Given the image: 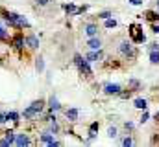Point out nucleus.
<instances>
[{"mask_svg": "<svg viewBox=\"0 0 159 147\" xmlns=\"http://www.w3.org/2000/svg\"><path fill=\"white\" fill-rule=\"evenodd\" d=\"M4 19H6V22H9V26H13V28H30L28 19L22 17V15L11 13V11H4Z\"/></svg>", "mask_w": 159, "mask_h": 147, "instance_id": "1", "label": "nucleus"}, {"mask_svg": "<svg viewBox=\"0 0 159 147\" xmlns=\"http://www.w3.org/2000/svg\"><path fill=\"white\" fill-rule=\"evenodd\" d=\"M74 65L78 66V70L81 75H85V77H93V70H91V66H89V61L85 59V57H81L80 53L74 55Z\"/></svg>", "mask_w": 159, "mask_h": 147, "instance_id": "2", "label": "nucleus"}, {"mask_svg": "<svg viewBox=\"0 0 159 147\" xmlns=\"http://www.w3.org/2000/svg\"><path fill=\"white\" fill-rule=\"evenodd\" d=\"M43 109H44V101H43V99H37V101H34L28 109L22 112V116H24L26 120H32V118H35Z\"/></svg>", "mask_w": 159, "mask_h": 147, "instance_id": "3", "label": "nucleus"}, {"mask_svg": "<svg viewBox=\"0 0 159 147\" xmlns=\"http://www.w3.org/2000/svg\"><path fill=\"white\" fill-rule=\"evenodd\" d=\"M119 52L122 55H126V57H129V59H133L135 55H137V50H135V46L131 44V42H128V40H124V42H120L119 46Z\"/></svg>", "mask_w": 159, "mask_h": 147, "instance_id": "4", "label": "nucleus"}, {"mask_svg": "<svg viewBox=\"0 0 159 147\" xmlns=\"http://www.w3.org/2000/svg\"><path fill=\"white\" fill-rule=\"evenodd\" d=\"M129 30H131V32H129V35H131V39H133V42H135V44H143V42L146 40L144 33H137V30H139V28H137L135 24H131V28H129Z\"/></svg>", "mask_w": 159, "mask_h": 147, "instance_id": "5", "label": "nucleus"}, {"mask_svg": "<svg viewBox=\"0 0 159 147\" xmlns=\"http://www.w3.org/2000/svg\"><path fill=\"white\" fill-rule=\"evenodd\" d=\"M41 142H43V144H46V145H50V147L61 145V142L54 140V132H43V134H41Z\"/></svg>", "mask_w": 159, "mask_h": 147, "instance_id": "6", "label": "nucleus"}, {"mask_svg": "<svg viewBox=\"0 0 159 147\" xmlns=\"http://www.w3.org/2000/svg\"><path fill=\"white\" fill-rule=\"evenodd\" d=\"M30 144H32V140L28 138V134H24V132H20V134H15V145L24 147V145H30Z\"/></svg>", "mask_w": 159, "mask_h": 147, "instance_id": "7", "label": "nucleus"}, {"mask_svg": "<svg viewBox=\"0 0 159 147\" xmlns=\"http://www.w3.org/2000/svg\"><path fill=\"white\" fill-rule=\"evenodd\" d=\"M104 92L109 94V96H111V94H120V92H122V86H120L119 83H107V85L104 86Z\"/></svg>", "mask_w": 159, "mask_h": 147, "instance_id": "8", "label": "nucleus"}, {"mask_svg": "<svg viewBox=\"0 0 159 147\" xmlns=\"http://www.w3.org/2000/svg\"><path fill=\"white\" fill-rule=\"evenodd\" d=\"M102 57H104V53H102L100 50H91V52L85 55V59H87L89 63H93V61H102Z\"/></svg>", "mask_w": 159, "mask_h": 147, "instance_id": "9", "label": "nucleus"}, {"mask_svg": "<svg viewBox=\"0 0 159 147\" xmlns=\"http://www.w3.org/2000/svg\"><path fill=\"white\" fill-rule=\"evenodd\" d=\"M87 46L91 48V50H100L102 48V40L98 39V37H89V42H87Z\"/></svg>", "mask_w": 159, "mask_h": 147, "instance_id": "10", "label": "nucleus"}, {"mask_svg": "<svg viewBox=\"0 0 159 147\" xmlns=\"http://www.w3.org/2000/svg\"><path fill=\"white\" fill-rule=\"evenodd\" d=\"M65 116H67L69 121H76L78 116H80V110L78 109H69V110H65Z\"/></svg>", "mask_w": 159, "mask_h": 147, "instance_id": "11", "label": "nucleus"}, {"mask_svg": "<svg viewBox=\"0 0 159 147\" xmlns=\"http://www.w3.org/2000/svg\"><path fill=\"white\" fill-rule=\"evenodd\" d=\"M24 42L30 46V48H39V39L35 35H28L26 39H24Z\"/></svg>", "mask_w": 159, "mask_h": 147, "instance_id": "12", "label": "nucleus"}, {"mask_svg": "<svg viewBox=\"0 0 159 147\" xmlns=\"http://www.w3.org/2000/svg\"><path fill=\"white\" fill-rule=\"evenodd\" d=\"M98 127H100L98 121H94V123L89 127V138H87V142H93V140L96 138V131H98Z\"/></svg>", "mask_w": 159, "mask_h": 147, "instance_id": "13", "label": "nucleus"}, {"mask_svg": "<svg viewBox=\"0 0 159 147\" xmlns=\"http://www.w3.org/2000/svg\"><path fill=\"white\" fill-rule=\"evenodd\" d=\"M85 33H87V37H94L96 33H98V26L93 24V22L87 24V26H85Z\"/></svg>", "mask_w": 159, "mask_h": 147, "instance_id": "14", "label": "nucleus"}, {"mask_svg": "<svg viewBox=\"0 0 159 147\" xmlns=\"http://www.w3.org/2000/svg\"><path fill=\"white\" fill-rule=\"evenodd\" d=\"M48 109L52 110V112H56V110L61 109V105H59V101L56 99V96H52V98H50V101H48Z\"/></svg>", "mask_w": 159, "mask_h": 147, "instance_id": "15", "label": "nucleus"}, {"mask_svg": "<svg viewBox=\"0 0 159 147\" xmlns=\"http://www.w3.org/2000/svg\"><path fill=\"white\" fill-rule=\"evenodd\" d=\"M26 42H24V39H22V35H17L15 39H13V46L17 48V50H20L22 46H24Z\"/></svg>", "mask_w": 159, "mask_h": 147, "instance_id": "16", "label": "nucleus"}, {"mask_svg": "<svg viewBox=\"0 0 159 147\" xmlns=\"http://www.w3.org/2000/svg\"><path fill=\"white\" fill-rule=\"evenodd\" d=\"M150 63L152 65H157L159 63V50H152L150 52Z\"/></svg>", "mask_w": 159, "mask_h": 147, "instance_id": "17", "label": "nucleus"}, {"mask_svg": "<svg viewBox=\"0 0 159 147\" xmlns=\"http://www.w3.org/2000/svg\"><path fill=\"white\" fill-rule=\"evenodd\" d=\"M135 107L137 109H141V110H146V107H148V103H146V99H135Z\"/></svg>", "mask_w": 159, "mask_h": 147, "instance_id": "18", "label": "nucleus"}, {"mask_svg": "<svg viewBox=\"0 0 159 147\" xmlns=\"http://www.w3.org/2000/svg\"><path fill=\"white\" fill-rule=\"evenodd\" d=\"M63 9H65L67 13H70V15H74V13H76V6H74L72 2H69V4H65V6H63Z\"/></svg>", "mask_w": 159, "mask_h": 147, "instance_id": "19", "label": "nucleus"}, {"mask_svg": "<svg viewBox=\"0 0 159 147\" xmlns=\"http://www.w3.org/2000/svg\"><path fill=\"white\" fill-rule=\"evenodd\" d=\"M7 114V121L11 120V121H19V118H20V114L19 112H6Z\"/></svg>", "mask_w": 159, "mask_h": 147, "instance_id": "20", "label": "nucleus"}, {"mask_svg": "<svg viewBox=\"0 0 159 147\" xmlns=\"http://www.w3.org/2000/svg\"><path fill=\"white\" fill-rule=\"evenodd\" d=\"M146 19L154 22V20H159V15L156 13V11H146Z\"/></svg>", "mask_w": 159, "mask_h": 147, "instance_id": "21", "label": "nucleus"}, {"mask_svg": "<svg viewBox=\"0 0 159 147\" xmlns=\"http://www.w3.org/2000/svg\"><path fill=\"white\" fill-rule=\"evenodd\" d=\"M6 140L13 145V144H15V132H13V131H7V132H6Z\"/></svg>", "mask_w": 159, "mask_h": 147, "instance_id": "22", "label": "nucleus"}, {"mask_svg": "<svg viewBox=\"0 0 159 147\" xmlns=\"http://www.w3.org/2000/svg\"><path fill=\"white\" fill-rule=\"evenodd\" d=\"M0 39L2 40H7V30L2 26V22H0Z\"/></svg>", "mask_w": 159, "mask_h": 147, "instance_id": "23", "label": "nucleus"}, {"mask_svg": "<svg viewBox=\"0 0 159 147\" xmlns=\"http://www.w3.org/2000/svg\"><path fill=\"white\" fill-rule=\"evenodd\" d=\"M96 17H98V19H102V20H106V19H109V17H111V11H102V13H98Z\"/></svg>", "mask_w": 159, "mask_h": 147, "instance_id": "24", "label": "nucleus"}, {"mask_svg": "<svg viewBox=\"0 0 159 147\" xmlns=\"http://www.w3.org/2000/svg\"><path fill=\"white\" fill-rule=\"evenodd\" d=\"M115 26H117L115 19H106V28H115Z\"/></svg>", "mask_w": 159, "mask_h": 147, "instance_id": "25", "label": "nucleus"}, {"mask_svg": "<svg viewBox=\"0 0 159 147\" xmlns=\"http://www.w3.org/2000/svg\"><path fill=\"white\" fill-rule=\"evenodd\" d=\"M35 68H37V72H43V68H44V63H43V59H37V63H35Z\"/></svg>", "mask_w": 159, "mask_h": 147, "instance_id": "26", "label": "nucleus"}, {"mask_svg": "<svg viewBox=\"0 0 159 147\" xmlns=\"http://www.w3.org/2000/svg\"><path fill=\"white\" fill-rule=\"evenodd\" d=\"M131 144H133V140H131L129 136H126V138L122 140V145H126V147H129V145H131Z\"/></svg>", "mask_w": 159, "mask_h": 147, "instance_id": "27", "label": "nucleus"}, {"mask_svg": "<svg viewBox=\"0 0 159 147\" xmlns=\"http://www.w3.org/2000/svg\"><path fill=\"white\" fill-rule=\"evenodd\" d=\"M48 2H50V0H35V6H39V7H44V6H48Z\"/></svg>", "mask_w": 159, "mask_h": 147, "instance_id": "28", "label": "nucleus"}, {"mask_svg": "<svg viewBox=\"0 0 159 147\" xmlns=\"http://www.w3.org/2000/svg\"><path fill=\"white\" fill-rule=\"evenodd\" d=\"M148 118H150V114L144 110V112H143V116H141V123H146V121H148Z\"/></svg>", "mask_w": 159, "mask_h": 147, "instance_id": "29", "label": "nucleus"}, {"mask_svg": "<svg viewBox=\"0 0 159 147\" xmlns=\"http://www.w3.org/2000/svg\"><path fill=\"white\" fill-rule=\"evenodd\" d=\"M107 136L115 138V136H117V129H115V127H109V131H107Z\"/></svg>", "mask_w": 159, "mask_h": 147, "instance_id": "30", "label": "nucleus"}, {"mask_svg": "<svg viewBox=\"0 0 159 147\" xmlns=\"http://www.w3.org/2000/svg\"><path fill=\"white\" fill-rule=\"evenodd\" d=\"M0 123H7V114H6V112L0 114Z\"/></svg>", "mask_w": 159, "mask_h": 147, "instance_id": "31", "label": "nucleus"}, {"mask_svg": "<svg viewBox=\"0 0 159 147\" xmlns=\"http://www.w3.org/2000/svg\"><path fill=\"white\" fill-rule=\"evenodd\" d=\"M9 145H11V144H9L6 138H4V140H0V147H9Z\"/></svg>", "mask_w": 159, "mask_h": 147, "instance_id": "32", "label": "nucleus"}, {"mask_svg": "<svg viewBox=\"0 0 159 147\" xmlns=\"http://www.w3.org/2000/svg\"><path fill=\"white\" fill-rule=\"evenodd\" d=\"M128 2H129L131 6H141V4H143V0H128Z\"/></svg>", "mask_w": 159, "mask_h": 147, "instance_id": "33", "label": "nucleus"}, {"mask_svg": "<svg viewBox=\"0 0 159 147\" xmlns=\"http://www.w3.org/2000/svg\"><path fill=\"white\" fill-rule=\"evenodd\" d=\"M129 85H131L133 88H139V81H135V79H131V81H129Z\"/></svg>", "mask_w": 159, "mask_h": 147, "instance_id": "34", "label": "nucleus"}, {"mask_svg": "<svg viewBox=\"0 0 159 147\" xmlns=\"http://www.w3.org/2000/svg\"><path fill=\"white\" fill-rule=\"evenodd\" d=\"M152 32H154V33H159V24H154V26H152Z\"/></svg>", "mask_w": 159, "mask_h": 147, "instance_id": "35", "label": "nucleus"}, {"mask_svg": "<svg viewBox=\"0 0 159 147\" xmlns=\"http://www.w3.org/2000/svg\"><path fill=\"white\" fill-rule=\"evenodd\" d=\"M124 127H126V129H133V127H135V125H133V123H131V121H128V123H124Z\"/></svg>", "mask_w": 159, "mask_h": 147, "instance_id": "36", "label": "nucleus"}, {"mask_svg": "<svg viewBox=\"0 0 159 147\" xmlns=\"http://www.w3.org/2000/svg\"><path fill=\"white\" fill-rule=\"evenodd\" d=\"M152 50H159V44H152Z\"/></svg>", "mask_w": 159, "mask_h": 147, "instance_id": "37", "label": "nucleus"}, {"mask_svg": "<svg viewBox=\"0 0 159 147\" xmlns=\"http://www.w3.org/2000/svg\"><path fill=\"white\" fill-rule=\"evenodd\" d=\"M157 9H159V0H157Z\"/></svg>", "mask_w": 159, "mask_h": 147, "instance_id": "38", "label": "nucleus"}]
</instances>
